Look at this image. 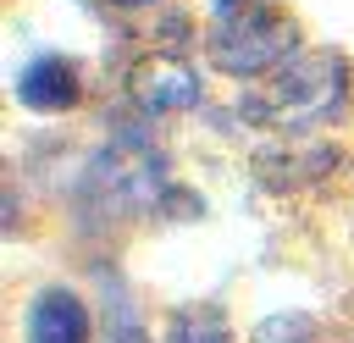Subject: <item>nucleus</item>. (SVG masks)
<instances>
[{"label": "nucleus", "instance_id": "1", "mask_svg": "<svg viewBox=\"0 0 354 343\" xmlns=\"http://www.w3.org/2000/svg\"><path fill=\"white\" fill-rule=\"evenodd\" d=\"M348 100V66L343 55L332 50H315V55H293L271 72V83L243 105L249 116L271 122V127H315L326 116H337Z\"/></svg>", "mask_w": 354, "mask_h": 343}, {"label": "nucleus", "instance_id": "2", "mask_svg": "<svg viewBox=\"0 0 354 343\" xmlns=\"http://www.w3.org/2000/svg\"><path fill=\"white\" fill-rule=\"evenodd\" d=\"M293 39H299V33H293V22H288L282 11H271V6H232V11L216 17L205 50H210V61H216L221 72H232V77H260V72H277L282 61L299 55Z\"/></svg>", "mask_w": 354, "mask_h": 343}, {"label": "nucleus", "instance_id": "3", "mask_svg": "<svg viewBox=\"0 0 354 343\" xmlns=\"http://www.w3.org/2000/svg\"><path fill=\"white\" fill-rule=\"evenodd\" d=\"M88 172H94V188H100L116 210H144V205L160 194V155L144 149V144H133V138L111 144Z\"/></svg>", "mask_w": 354, "mask_h": 343}, {"label": "nucleus", "instance_id": "4", "mask_svg": "<svg viewBox=\"0 0 354 343\" xmlns=\"http://www.w3.org/2000/svg\"><path fill=\"white\" fill-rule=\"evenodd\" d=\"M127 89H133V100H138L144 111H160V116L199 105V83H194V72H188L177 55H144V61L127 72Z\"/></svg>", "mask_w": 354, "mask_h": 343}, {"label": "nucleus", "instance_id": "5", "mask_svg": "<svg viewBox=\"0 0 354 343\" xmlns=\"http://www.w3.org/2000/svg\"><path fill=\"white\" fill-rule=\"evenodd\" d=\"M17 100L28 111H44V116H61L83 100V83H77V66L66 55H33L22 72H17Z\"/></svg>", "mask_w": 354, "mask_h": 343}, {"label": "nucleus", "instance_id": "6", "mask_svg": "<svg viewBox=\"0 0 354 343\" xmlns=\"http://www.w3.org/2000/svg\"><path fill=\"white\" fill-rule=\"evenodd\" d=\"M28 343H88V310L66 288H44L28 315Z\"/></svg>", "mask_w": 354, "mask_h": 343}, {"label": "nucleus", "instance_id": "7", "mask_svg": "<svg viewBox=\"0 0 354 343\" xmlns=\"http://www.w3.org/2000/svg\"><path fill=\"white\" fill-rule=\"evenodd\" d=\"M332 160H337L332 149H299V155L266 149L254 166H260V183H266V188H293V183H310V177H321V166H332Z\"/></svg>", "mask_w": 354, "mask_h": 343}, {"label": "nucleus", "instance_id": "8", "mask_svg": "<svg viewBox=\"0 0 354 343\" xmlns=\"http://www.w3.org/2000/svg\"><path fill=\"white\" fill-rule=\"evenodd\" d=\"M254 343H315V321L310 315H271L254 326Z\"/></svg>", "mask_w": 354, "mask_h": 343}, {"label": "nucleus", "instance_id": "9", "mask_svg": "<svg viewBox=\"0 0 354 343\" xmlns=\"http://www.w3.org/2000/svg\"><path fill=\"white\" fill-rule=\"evenodd\" d=\"M166 343H227V326L216 315H171Z\"/></svg>", "mask_w": 354, "mask_h": 343}, {"label": "nucleus", "instance_id": "10", "mask_svg": "<svg viewBox=\"0 0 354 343\" xmlns=\"http://www.w3.org/2000/svg\"><path fill=\"white\" fill-rule=\"evenodd\" d=\"M111 343H144V332H138V321H133L127 299H116V304H111Z\"/></svg>", "mask_w": 354, "mask_h": 343}, {"label": "nucleus", "instance_id": "11", "mask_svg": "<svg viewBox=\"0 0 354 343\" xmlns=\"http://www.w3.org/2000/svg\"><path fill=\"white\" fill-rule=\"evenodd\" d=\"M116 6H149V0H116Z\"/></svg>", "mask_w": 354, "mask_h": 343}]
</instances>
